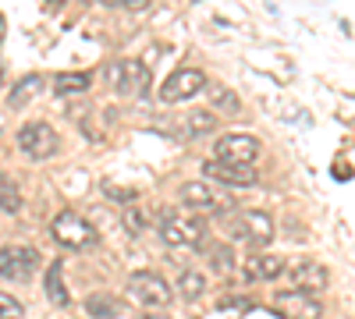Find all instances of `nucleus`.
<instances>
[{"instance_id":"f03ea898","label":"nucleus","mask_w":355,"mask_h":319,"mask_svg":"<svg viewBox=\"0 0 355 319\" xmlns=\"http://www.w3.org/2000/svg\"><path fill=\"white\" fill-rule=\"evenodd\" d=\"M227 230H231L234 241H245L252 248L270 245V238L277 235L270 213H263V210H231L227 213Z\"/></svg>"},{"instance_id":"dca6fc26","label":"nucleus","mask_w":355,"mask_h":319,"mask_svg":"<svg viewBox=\"0 0 355 319\" xmlns=\"http://www.w3.org/2000/svg\"><path fill=\"white\" fill-rule=\"evenodd\" d=\"M40 89H43V75H25V78H18V82H15V89L8 93V107L21 110V107L33 100Z\"/></svg>"},{"instance_id":"4468645a","label":"nucleus","mask_w":355,"mask_h":319,"mask_svg":"<svg viewBox=\"0 0 355 319\" xmlns=\"http://www.w3.org/2000/svg\"><path fill=\"white\" fill-rule=\"evenodd\" d=\"M284 273V259L281 255H266V252H256L245 259V277L249 280H277Z\"/></svg>"},{"instance_id":"393cba45","label":"nucleus","mask_w":355,"mask_h":319,"mask_svg":"<svg viewBox=\"0 0 355 319\" xmlns=\"http://www.w3.org/2000/svg\"><path fill=\"white\" fill-rule=\"evenodd\" d=\"M125 227L132 230V235H142V230H146V213H139V206H128V213H125Z\"/></svg>"},{"instance_id":"f8f14e48","label":"nucleus","mask_w":355,"mask_h":319,"mask_svg":"<svg viewBox=\"0 0 355 319\" xmlns=\"http://www.w3.org/2000/svg\"><path fill=\"white\" fill-rule=\"evenodd\" d=\"M214 153H217L220 163H245V167H252V160L259 156V142L252 135H220Z\"/></svg>"},{"instance_id":"bb28decb","label":"nucleus","mask_w":355,"mask_h":319,"mask_svg":"<svg viewBox=\"0 0 355 319\" xmlns=\"http://www.w3.org/2000/svg\"><path fill=\"white\" fill-rule=\"evenodd\" d=\"M135 319H171V316H167L164 309H146V312H139Z\"/></svg>"},{"instance_id":"5701e85b","label":"nucleus","mask_w":355,"mask_h":319,"mask_svg":"<svg viewBox=\"0 0 355 319\" xmlns=\"http://www.w3.org/2000/svg\"><path fill=\"white\" fill-rule=\"evenodd\" d=\"M210 263H214L217 273H231V270H234V252H231L227 245H214V248H210Z\"/></svg>"},{"instance_id":"9d476101","label":"nucleus","mask_w":355,"mask_h":319,"mask_svg":"<svg viewBox=\"0 0 355 319\" xmlns=\"http://www.w3.org/2000/svg\"><path fill=\"white\" fill-rule=\"evenodd\" d=\"M274 312L281 319H320L323 305L313 295H302V291H277L274 295Z\"/></svg>"},{"instance_id":"a878e982","label":"nucleus","mask_w":355,"mask_h":319,"mask_svg":"<svg viewBox=\"0 0 355 319\" xmlns=\"http://www.w3.org/2000/svg\"><path fill=\"white\" fill-rule=\"evenodd\" d=\"M103 192L110 199H117V202H125V206H135V188H114V185H107Z\"/></svg>"},{"instance_id":"1a4fd4ad","label":"nucleus","mask_w":355,"mask_h":319,"mask_svg":"<svg viewBox=\"0 0 355 319\" xmlns=\"http://www.w3.org/2000/svg\"><path fill=\"white\" fill-rule=\"evenodd\" d=\"M202 89H206V75L199 68H182L160 85V100L164 103H182V100H192Z\"/></svg>"},{"instance_id":"39448f33","label":"nucleus","mask_w":355,"mask_h":319,"mask_svg":"<svg viewBox=\"0 0 355 319\" xmlns=\"http://www.w3.org/2000/svg\"><path fill=\"white\" fill-rule=\"evenodd\" d=\"M128 295H132L135 302H142L146 309H167V305H171V287H167V280H164L160 273H153V270L132 273V277H128Z\"/></svg>"},{"instance_id":"ddd939ff","label":"nucleus","mask_w":355,"mask_h":319,"mask_svg":"<svg viewBox=\"0 0 355 319\" xmlns=\"http://www.w3.org/2000/svg\"><path fill=\"white\" fill-rule=\"evenodd\" d=\"M327 280H331V273H327V266H323L320 259H302V263L291 270V291L316 295V291L327 287Z\"/></svg>"},{"instance_id":"6ab92c4d","label":"nucleus","mask_w":355,"mask_h":319,"mask_svg":"<svg viewBox=\"0 0 355 319\" xmlns=\"http://www.w3.org/2000/svg\"><path fill=\"white\" fill-rule=\"evenodd\" d=\"M206 96H210L214 113H217V110H220V113H239V110H242V100L234 96L227 85H206Z\"/></svg>"},{"instance_id":"aec40b11","label":"nucleus","mask_w":355,"mask_h":319,"mask_svg":"<svg viewBox=\"0 0 355 319\" xmlns=\"http://www.w3.org/2000/svg\"><path fill=\"white\" fill-rule=\"evenodd\" d=\"M178 295H182L185 302H199L206 295V277L196 273V270H185L182 277H178Z\"/></svg>"},{"instance_id":"412c9836","label":"nucleus","mask_w":355,"mask_h":319,"mask_svg":"<svg viewBox=\"0 0 355 319\" xmlns=\"http://www.w3.org/2000/svg\"><path fill=\"white\" fill-rule=\"evenodd\" d=\"M0 210L4 213H18L21 210V192H18V185L8 178L4 170H0Z\"/></svg>"},{"instance_id":"f257e3e1","label":"nucleus","mask_w":355,"mask_h":319,"mask_svg":"<svg viewBox=\"0 0 355 319\" xmlns=\"http://www.w3.org/2000/svg\"><path fill=\"white\" fill-rule=\"evenodd\" d=\"M157 230H160L164 245H171V248H196V245L202 241V235H206L202 220L192 217L185 206H171V210H164Z\"/></svg>"},{"instance_id":"6e6552de","label":"nucleus","mask_w":355,"mask_h":319,"mask_svg":"<svg viewBox=\"0 0 355 319\" xmlns=\"http://www.w3.org/2000/svg\"><path fill=\"white\" fill-rule=\"evenodd\" d=\"M36 270H40V252H36V248H28V245H11V248L0 252V277H4V280L25 284Z\"/></svg>"},{"instance_id":"4be33fe9","label":"nucleus","mask_w":355,"mask_h":319,"mask_svg":"<svg viewBox=\"0 0 355 319\" xmlns=\"http://www.w3.org/2000/svg\"><path fill=\"white\" fill-rule=\"evenodd\" d=\"M217 125H220V118L214 110H192L189 113V131L192 135H210V131H217Z\"/></svg>"},{"instance_id":"20e7f679","label":"nucleus","mask_w":355,"mask_h":319,"mask_svg":"<svg viewBox=\"0 0 355 319\" xmlns=\"http://www.w3.org/2000/svg\"><path fill=\"white\" fill-rule=\"evenodd\" d=\"M50 235H53V241L61 245V248H71V252H82V248H93L96 245V230L89 227L85 217H78L71 210H64L61 217L50 224Z\"/></svg>"},{"instance_id":"0eeeda50","label":"nucleus","mask_w":355,"mask_h":319,"mask_svg":"<svg viewBox=\"0 0 355 319\" xmlns=\"http://www.w3.org/2000/svg\"><path fill=\"white\" fill-rule=\"evenodd\" d=\"M18 149L28 156V160H46L57 153V131L46 125V121H28L21 125L18 131Z\"/></svg>"},{"instance_id":"7ed1b4c3","label":"nucleus","mask_w":355,"mask_h":319,"mask_svg":"<svg viewBox=\"0 0 355 319\" xmlns=\"http://www.w3.org/2000/svg\"><path fill=\"white\" fill-rule=\"evenodd\" d=\"M107 82L117 96L139 100L150 89V68L142 61H114V64H107Z\"/></svg>"},{"instance_id":"423d86ee","label":"nucleus","mask_w":355,"mask_h":319,"mask_svg":"<svg viewBox=\"0 0 355 319\" xmlns=\"http://www.w3.org/2000/svg\"><path fill=\"white\" fill-rule=\"evenodd\" d=\"M182 206L185 210H199V213H231V199L224 192H217L206 181H185L182 185Z\"/></svg>"},{"instance_id":"cd10ccee","label":"nucleus","mask_w":355,"mask_h":319,"mask_svg":"<svg viewBox=\"0 0 355 319\" xmlns=\"http://www.w3.org/2000/svg\"><path fill=\"white\" fill-rule=\"evenodd\" d=\"M0 39H4V18H0Z\"/></svg>"},{"instance_id":"b1692460","label":"nucleus","mask_w":355,"mask_h":319,"mask_svg":"<svg viewBox=\"0 0 355 319\" xmlns=\"http://www.w3.org/2000/svg\"><path fill=\"white\" fill-rule=\"evenodd\" d=\"M21 316H25V305L15 295L0 291V319H21Z\"/></svg>"},{"instance_id":"f3484780","label":"nucleus","mask_w":355,"mask_h":319,"mask_svg":"<svg viewBox=\"0 0 355 319\" xmlns=\"http://www.w3.org/2000/svg\"><path fill=\"white\" fill-rule=\"evenodd\" d=\"M89 82L93 78H89L85 71H64V75L53 78V93L57 96H82L89 89Z\"/></svg>"},{"instance_id":"2eb2a0df","label":"nucleus","mask_w":355,"mask_h":319,"mask_svg":"<svg viewBox=\"0 0 355 319\" xmlns=\"http://www.w3.org/2000/svg\"><path fill=\"white\" fill-rule=\"evenodd\" d=\"M64 263L61 259H53V263L46 266V273H43V287H46V298L57 305V309H64L68 302H71V295H68V287H64Z\"/></svg>"},{"instance_id":"a211bd4d","label":"nucleus","mask_w":355,"mask_h":319,"mask_svg":"<svg viewBox=\"0 0 355 319\" xmlns=\"http://www.w3.org/2000/svg\"><path fill=\"white\" fill-rule=\"evenodd\" d=\"M85 312L93 316V319H117V316H121V302L100 291V295H89L85 298Z\"/></svg>"},{"instance_id":"9b49d317","label":"nucleus","mask_w":355,"mask_h":319,"mask_svg":"<svg viewBox=\"0 0 355 319\" xmlns=\"http://www.w3.org/2000/svg\"><path fill=\"white\" fill-rule=\"evenodd\" d=\"M202 174H210V181L227 185V188H252L259 181V174L245 163H220V160H206Z\"/></svg>"}]
</instances>
